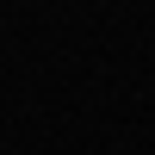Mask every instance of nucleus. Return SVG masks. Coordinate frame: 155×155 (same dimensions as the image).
I'll use <instances>...</instances> for the list:
<instances>
[]
</instances>
